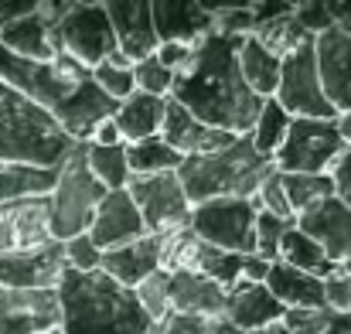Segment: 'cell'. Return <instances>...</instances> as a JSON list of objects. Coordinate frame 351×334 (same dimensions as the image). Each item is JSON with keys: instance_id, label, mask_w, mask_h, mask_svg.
<instances>
[{"instance_id": "cell-1", "label": "cell", "mask_w": 351, "mask_h": 334, "mask_svg": "<svg viewBox=\"0 0 351 334\" xmlns=\"http://www.w3.org/2000/svg\"><path fill=\"white\" fill-rule=\"evenodd\" d=\"M239 45L242 38L222 34H208L202 45H195L188 62L174 72L171 99L212 130L245 136L259 116L263 99L245 86L239 72Z\"/></svg>"}, {"instance_id": "cell-2", "label": "cell", "mask_w": 351, "mask_h": 334, "mask_svg": "<svg viewBox=\"0 0 351 334\" xmlns=\"http://www.w3.org/2000/svg\"><path fill=\"white\" fill-rule=\"evenodd\" d=\"M58 334H147L150 318L143 314L133 290L119 287L103 270L75 273L65 266L58 287Z\"/></svg>"}, {"instance_id": "cell-3", "label": "cell", "mask_w": 351, "mask_h": 334, "mask_svg": "<svg viewBox=\"0 0 351 334\" xmlns=\"http://www.w3.org/2000/svg\"><path fill=\"white\" fill-rule=\"evenodd\" d=\"M273 171H276L273 157H263L245 133V136H235V143H229L226 150H215L205 157H184L178 167V181H181L188 205L195 208L215 198L252 202Z\"/></svg>"}, {"instance_id": "cell-4", "label": "cell", "mask_w": 351, "mask_h": 334, "mask_svg": "<svg viewBox=\"0 0 351 334\" xmlns=\"http://www.w3.org/2000/svg\"><path fill=\"white\" fill-rule=\"evenodd\" d=\"M72 147V136L41 106L0 82V164L62 167Z\"/></svg>"}, {"instance_id": "cell-5", "label": "cell", "mask_w": 351, "mask_h": 334, "mask_svg": "<svg viewBox=\"0 0 351 334\" xmlns=\"http://www.w3.org/2000/svg\"><path fill=\"white\" fill-rule=\"evenodd\" d=\"M106 198V188L93 178L89 164H86V150L82 143L72 147V154L62 160L58 167V181L48 195V228L55 242H69L75 235H86L96 205Z\"/></svg>"}, {"instance_id": "cell-6", "label": "cell", "mask_w": 351, "mask_h": 334, "mask_svg": "<svg viewBox=\"0 0 351 334\" xmlns=\"http://www.w3.org/2000/svg\"><path fill=\"white\" fill-rule=\"evenodd\" d=\"M341 154L345 143L335 119H290V130L273 154V167L280 174H328Z\"/></svg>"}, {"instance_id": "cell-7", "label": "cell", "mask_w": 351, "mask_h": 334, "mask_svg": "<svg viewBox=\"0 0 351 334\" xmlns=\"http://www.w3.org/2000/svg\"><path fill=\"white\" fill-rule=\"evenodd\" d=\"M55 41L58 51L75 58L82 69L93 72L96 65H103L117 51L106 3H69L62 21L55 24Z\"/></svg>"}, {"instance_id": "cell-8", "label": "cell", "mask_w": 351, "mask_h": 334, "mask_svg": "<svg viewBox=\"0 0 351 334\" xmlns=\"http://www.w3.org/2000/svg\"><path fill=\"white\" fill-rule=\"evenodd\" d=\"M188 228L215 249L256 256V208L245 198H215L191 208Z\"/></svg>"}, {"instance_id": "cell-9", "label": "cell", "mask_w": 351, "mask_h": 334, "mask_svg": "<svg viewBox=\"0 0 351 334\" xmlns=\"http://www.w3.org/2000/svg\"><path fill=\"white\" fill-rule=\"evenodd\" d=\"M126 195L136 205L143 228L150 235H167L191 219V205L181 191L178 171L167 174H130L126 181Z\"/></svg>"}, {"instance_id": "cell-10", "label": "cell", "mask_w": 351, "mask_h": 334, "mask_svg": "<svg viewBox=\"0 0 351 334\" xmlns=\"http://www.w3.org/2000/svg\"><path fill=\"white\" fill-rule=\"evenodd\" d=\"M273 99L287 110L290 119H335L338 112L324 99L321 79H317V62H314V41L290 51L280 62V82Z\"/></svg>"}, {"instance_id": "cell-11", "label": "cell", "mask_w": 351, "mask_h": 334, "mask_svg": "<svg viewBox=\"0 0 351 334\" xmlns=\"http://www.w3.org/2000/svg\"><path fill=\"white\" fill-rule=\"evenodd\" d=\"M65 273V246L45 242L27 252L0 256V287L24 290V294H51Z\"/></svg>"}, {"instance_id": "cell-12", "label": "cell", "mask_w": 351, "mask_h": 334, "mask_svg": "<svg viewBox=\"0 0 351 334\" xmlns=\"http://www.w3.org/2000/svg\"><path fill=\"white\" fill-rule=\"evenodd\" d=\"M51 242L48 228V195L17 198L0 205V256L27 252Z\"/></svg>"}, {"instance_id": "cell-13", "label": "cell", "mask_w": 351, "mask_h": 334, "mask_svg": "<svg viewBox=\"0 0 351 334\" xmlns=\"http://www.w3.org/2000/svg\"><path fill=\"white\" fill-rule=\"evenodd\" d=\"M150 21L157 45H184L195 48L212 34V10L208 3L191 0H157L150 3Z\"/></svg>"}, {"instance_id": "cell-14", "label": "cell", "mask_w": 351, "mask_h": 334, "mask_svg": "<svg viewBox=\"0 0 351 334\" xmlns=\"http://www.w3.org/2000/svg\"><path fill=\"white\" fill-rule=\"evenodd\" d=\"M314 62L317 79L324 89V99L335 106V112L351 110V38L338 27L314 38Z\"/></svg>"}, {"instance_id": "cell-15", "label": "cell", "mask_w": 351, "mask_h": 334, "mask_svg": "<svg viewBox=\"0 0 351 334\" xmlns=\"http://www.w3.org/2000/svg\"><path fill=\"white\" fill-rule=\"evenodd\" d=\"M160 140H164L174 154H181V157H205V154L226 150L229 143H235L232 133H222V130L205 126L202 119H195L191 112L184 110L181 103H174L171 96H167V110H164Z\"/></svg>"}, {"instance_id": "cell-16", "label": "cell", "mask_w": 351, "mask_h": 334, "mask_svg": "<svg viewBox=\"0 0 351 334\" xmlns=\"http://www.w3.org/2000/svg\"><path fill=\"white\" fill-rule=\"evenodd\" d=\"M58 328V300L51 294H24L0 287V334H51Z\"/></svg>"}, {"instance_id": "cell-17", "label": "cell", "mask_w": 351, "mask_h": 334, "mask_svg": "<svg viewBox=\"0 0 351 334\" xmlns=\"http://www.w3.org/2000/svg\"><path fill=\"white\" fill-rule=\"evenodd\" d=\"M86 235L93 239V246H96L99 252L117 249V246H126V242H136V239L147 235L143 219H140L136 205L130 202L126 188L106 191V198L96 205V215H93V225H89Z\"/></svg>"}, {"instance_id": "cell-18", "label": "cell", "mask_w": 351, "mask_h": 334, "mask_svg": "<svg viewBox=\"0 0 351 334\" xmlns=\"http://www.w3.org/2000/svg\"><path fill=\"white\" fill-rule=\"evenodd\" d=\"M293 225H297L307 239H314V242L321 246V252H324L335 266L345 259V252L351 249V208L341 205L335 195L324 198V202H317V205H311L307 212H300Z\"/></svg>"}, {"instance_id": "cell-19", "label": "cell", "mask_w": 351, "mask_h": 334, "mask_svg": "<svg viewBox=\"0 0 351 334\" xmlns=\"http://www.w3.org/2000/svg\"><path fill=\"white\" fill-rule=\"evenodd\" d=\"M110 24H113V38H117V51L130 62H143L157 51V34H154V21H150V3L140 0H117L106 3Z\"/></svg>"}, {"instance_id": "cell-20", "label": "cell", "mask_w": 351, "mask_h": 334, "mask_svg": "<svg viewBox=\"0 0 351 334\" xmlns=\"http://www.w3.org/2000/svg\"><path fill=\"white\" fill-rule=\"evenodd\" d=\"M287 314V307L263 287V283H245L239 280L232 290L226 294V311L222 318L239 328V331H266L273 324H280Z\"/></svg>"}, {"instance_id": "cell-21", "label": "cell", "mask_w": 351, "mask_h": 334, "mask_svg": "<svg viewBox=\"0 0 351 334\" xmlns=\"http://www.w3.org/2000/svg\"><path fill=\"white\" fill-rule=\"evenodd\" d=\"M157 266H160V235H150V232L136 242L106 249L99 259V270L126 290L140 287L150 273H157Z\"/></svg>"}, {"instance_id": "cell-22", "label": "cell", "mask_w": 351, "mask_h": 334, "mask_svg": "<svg viewBox=\"0 0 351 334\" xmlns=\"http://www.w3.org/2000/svg\"><path fill=\"white\" fill-rule=\"evenodd\" d=\"M167 300L174 314H191V318H222L226 311V290L191 270L167 273Z\"/></svg>"}, {"instance_id": "cell-23", "label": "cell", "mask_w": 351, "mask_h": 334, "mask_svg": "<svg viewBox=\"0 0 351 334\" xmlns=\"http://www.w3.org/2000/svg\"><path fill=\"white\" fill-rule=\"evenodd\" d=\"M263 287L287 307V311H317L328 307L324 304V280L304 273V270H290L283 263H269Z\"/></svg>"}, {"instance_id": "cell-24", "label": "cell", "mask_w": 351, "mask_h": 334, "mask_svg": "<svg viewBox=\"0 0 351 334\" xmlns=\"http://www.w3.org/2000/svg\"><path fill=\"white\" fill-rule=\"evenodd\" d=\"M164 110H167V99H157V96H147V93H133V96H126L123 103H117L113 123H117L123 143H136V140L160 136Z\"/></svg>"}, {"instance_id": "cell-25", "label": "cell", "mask_w": 351, "mask_h": 334, "mask_svg": "<svg viewBox=\"0 0 351 334\" xmlns=\"http://www.w3.org/2000/svg\"><path fill=\"white\" fill-rule=\"evenodd\" d=\"M235 58H239V72H242L245 86H249L259 99H273L276 82H280V62H283V58L269 55V51H266L256 38H249V34L242 38Z\"/></svg>"}, {"instance_id": "cell-26", "label": "cell", "mask_w": 351, "mask_h": 334, "mask_svg": "<svg viewBox=\"0 0 351 334\" xmlns=\"http://www.w3.org/2000/svg\"><path fill=\"white\" fill-rule=\"evenodd\" d=\"M58 181V167H24V164H0V205L34 195H51Z\"/></svg>"}, {"instance_id": "cell-27", "label": "cell", "mask_w": 351, "mask_h": 334, "mask_svg": "<svg viewBox=\"0 0 351 334\" xmlns=\"http://www.w3.org/2000/svg\"><path fill=\"white\" fill-rule=\"evenodd\" d=\"M276 263H283V266H290V270H304V273H311V276H317V280H324V276L335 273V263H331V259L321 252V246H317L314 239H307L297 225L280 239Z\"/></svg>"}, {"instance_id": "cell-28", "label": "cell", "mask_w": 351, "mask_h": 334, "mask_svg": "<svg viewBox=\"0 0 351 334\" xmlns=\"http://www.w3.org/2000/svg\"><path fill=\"white\" fill-rule=\"evenodd\" d=\"M123 147H126V167H130V174H167V171H178L181 160H184L160 136L123 143Z\"/></svg>"}, {"instance_id": "cell-29", "label": "cell", "mask_w": 351, "mask_h": 334, "mask_svg": "<svg viewBox=\"0 0 351 334\" xmlns=\"http://www.w3.org/2000/svg\"><path fill=\"white\" fill-rule=\"evenodd\" d=\"M249 38H256V41H259L269 55H276V58H287L290 51H297V48H304V45L314 41V38L293 21V14H290V17L266 21V24H256Z\"/></svg>"}, {"instance_id": "cell-30", "label": "cell", "mask_w": 351, "mask_h": 334, "mask_svg": "<svg viewBox=\"0 0 351 334\" xmlns=\"http://www.w3.org/2000/svg\"><path fill=\"white\" fill-rule=\"evenodd\" d=\"M280 188L287 195V205H290L293 219L300 212H307L311 205H317V202L335 195V184H331L328 174H280Z\"/></svg>"}, {"instance_id": "cell-31", "label": "cell", "mask_w": 351, "mask_h": 334, "mask_svg": "<svg viewBox=\"0 0 351 334\" xmlns=\"http://www.w3.org/2000/svg\"><path fill=\"white\" fill-rule=\"evenodd\" d=\"M86 150V164L93 171V178L106 188V191H119L130 181V167H126V147H96V143H82Z\"/></svg>"}, {"instance_id": "cell-32", "label": "cell", "mask_w": 351, "mask_h": 334, "mask_svg": "<svg viewBox=\"0 0 351 334\" xmlns=\"http://www.w3.org/2000/svg\"><path fill=\"white\" fill-rule=\"evenodd\" d=\"M287 130H290L287 110H283L276 99H263L259 116H256V123H252V130H249V140H252V147H256L263 157H273L276 147L283 143Z\"/></svg>"}, {"instance_id": "cell-33", "label": "cell", "mask_w": 351, "mask_h": 334, "mask_svg": "<svg viewBox=\"0 0 351 334\" xmlns=\"http://www.w3.org/2000/svg\"><path fill=\"white\" fill-rule=\"evenodd\" d=\"M198 252H202V239L181 225L167 235H160V273H181V270H195L198 263Z\"/></svg>"}, {"instance_id": "cell-34", "label": "cell", "mask_w": 351, "mask_h": 334, "mask_svg": "<svg viewBox=\"0 0 351 334\" xmlns=\"http://www.w3.org/2000/svg\"><path fill=\"white\" fill-rule=\"evenodd\" d=\"M242 270H245V256H235V252H226V249H215V246L202 242V252H198V263H195L191 273H202L205 280L219 283L229 294L242 280Z\"/></svg>"}, {"instance_id": "cell-35", "label": "cell", "mask_w": 351, "mask_h": 334, "mask_svg": "<svg viewBox=\"0 0 351 334\" xmlns=\"http://www.w3.org/2000/svg\"><path fill=\"white\" fill-rule=\"evenodd\" d=\"M280 324L287 328V334H351V318L331 311V307L287 311Z\"/></svg>"}, {"instance_id": "cell-36", "label": "cell", "mask_w": 351, "mask_h": 334, "mask_svg": "<svg viewBox=\"0 0 351 334\" xmlns=\"http://www.w3.org/2000/svg\"><path fill=\"white\" fill-rule=\"evenodd\" d=\"M133 294H136L143 314L150 318V324H157V321H164V318L171 314V300H167V273H160V270L150 273L140 287H133Z\"/></svg>"}, {"instance_id": "cell-37", "label": "cell", "mask_w": 351, "mask_h": 334, "mask_svg": "<svg viewBox=\"0 0 351 334\" xmlns=\"http://www.w3.org/2000/svg\"><path fill=\"white\" fill-rule=\"evenodd\" d=\"M293 228L290 219H276L269 212H256V256L263 263H276L280 252V239Z\"/></svg>"}, {"instance_id": "cell-38", "label": "cell", "mask_w": 351, "mask_h": 334, "mask_svg": "<svg viewBox=\"0 0 351 334\" xmlns=\"http://www.w3.org/2000/svg\"><path fill=\"white\" fill-rule=\"evenodd\" d=\"M171 82H174V72H167L154 55L133 65V86H136V93L167 99V96H171Z\"/></svg>"}, {"instance_id": "cell-39", "label": "cell", "mask_w": 351, "mask_h": 334, "mask_svg": "<svg viewBox=\"0 0 351 334\" xmlns=\"http://www.w3.org/2000/svg\"><path fill=\"white\" fill-rule=\"evenodd\" d=\"M93 82H96V89H99L106 99H113V103H123L126 96L136 93V86H133V65L117 69V65L103 62V65L93 69Z\"/></svg>"}, {"instance_id": "cell-40", "label": "cell", "mask_w": 351, "mask_h": 334, "mask_svg": "<svg viewBox=\"0 0 351 334\" xmlns=\"http://www.w3.org/2000/svg\"><path fill=\"white\" fill-rule=\"evenodd\" d=\"M212 10V34H222V38H245L252 34L256 21H252V10L249 3H239V7H208Z\"/></svg>"}, {"instance_id": "cell-41", "label": "cell", "mask_w": 351, "mask_h": 334, "mask_svg": "<svg viewBox=\"0 0 351 334\" xmlns=\"http://www.w3.org/2000/svg\"><path fill=\"white\" fill-rule=\"evenodd\" d=\"M252 208H256V212H269V215H276V219L297 222L293 212H290V205H287V195H283V188H280V174H276V171H273V174L263 181V188L256 191Z\"/></svg>"}, {"instance_id": "cell-42", "label": "cell", "mask_w": 351, "mask_h": 334, "mask_svg": "<svg viewBox=\"0 0 351 334\" xmlns=\"http://www.w3.org/2000/svg\"><path fill=\"white\" fill-rule=\"evenodd\" d=\"M62 246H65V266H69V270H75V273H93V270H99L103 252L93 246L89 235H75V239H69V242H62Z\"/></svg>"}, {"instance_id": "cell-43", "label": "cell", "mask_w": 351, "mask_h": 334, "mask_svg": "<svg viewBox=\"0 0 351 334\" xmlns=\"http://www.w3.org/2000/svg\"><path fill=\"white\" fill-rule=\"evenodd\" d=\"M293 21H297L311 38H317V34H324V31L335 27L328 3H293Z\"/></svg>"}, {"instance_id": "cell-44", "label": "cell", "mask_w": 351, "mask_h": 334, "mask_svg": "<svg viewBox=\"0 0 351 334\" xmlns=\"http://www.w3.org/2000/svg\"><path fill=\"white\" fill-rule=\"evenodd\" d=\"M208 324L212 318H191V314H167L164 321L150 324L147 334H208Z\"/></svg>"}, {"instance_id": "cell-45", "label": "cell", "mask_w": 351, "mask_h": 334, "mask_svg": "<svg viewBox=\"0 0 351 334\" xmlns=\"http://www.w3.org/2000/svg\"><path fill=\"white\" fill-rule=\"evenodd\" d=\"M324 304L338 314H348L351 311V276L335 270L331 276H324Z\"/></svg>"}, {"instance_id": "cell-46", "label": "cell", "mask_w": 351, "mask_h": 334, "mask_svg": "<svg viewBox=\"0 0 351 334\" xmlns=\"http://www.w3.org/2000/svg\"><path fill=\"white\" fill-rule=\"evenodd\" d=\"M328 178H331V184H335V198L351 208V150H345V154L331 164Z\"/></svg>"}, {"instance_id": "cell-47", "label": "cell", "mask_w": 351, "mask_h": 334, "mask_svg": "<svg viewBox=\"0 0 351 334\" xmlns=\"http://www.w3.org/2000/svg\"><path fill=\"white\" fill-rule=\"evenodd\" d=\"M34 7L38 3H31V0H0V27H7V24L34 14Z\"/></svg>"}, {"instance_id": "cell-48", "label": "cell", "mask_w": 351, "mask_h": 334, "mask_svg": "<svg viewBox=\"0 0 351 334\" xmlns=\"http://www.w3.org/2000/svg\"><path fill=\"white\" fill-rule=\"evenodd\" d=\"M86 143H96V147H119L123 136H119V130H117L113 119H103V123H96V130H93V136H89Z\"/></svg>"}, {"instance_id": "cell-49", "label": "cell", "mask_w": 351, "mask_h": 334, "mask_svg": "<svg viewBox=\"0 0 351 334\" xmlns=\"http://www.w3.org/2000/svg\"><path fill=\"white\" fill-rule=\"evenodd\" d=\"M328 7H331V21H335V27L351 38V0H345V3H328Z\"/></svg>"}, {"instance_id": "cell-50", "label": "cell", "mask_w": 351, "mask_h": 334, "mask_svg": "<svg viewBox=\"0 0 351 334\" xmlns=\"http://www.w3.org/2000/svg\"><path fill=\"white\" fill-rule=\"evenodd\" d=\"M335 130H338V136H341L345 150H351V110L348 112H338V116H335Z\"/></svg>"}, {"instance_id": "cell-51", "label": "cell", "mask_w": 351, "mask_h": 334, "mask_svg": "<svg viewBox=\"0 0 351 334\" xmlns=\"http://www.w3.org/2000/svg\"><path fill=\"white\" fill-rule=\"evenodd\" d=\"M208 334H242L239 328H232L226 318H212V324H208Z\"/></svg>"}, {"instance_id": "cell-52", "label": "cell", "mask_w": 351, "mask_h": 334, "mask_svg": "<svg viewBox=\"0 0 351 334\" xmlns=\"http://www.w3.org/2000/svg\"><path fill=\"white\" fill-rule=\"evenodd\" d=\"M266 334H287V328L283 324H273V328H266Z\"/></svg>"}, {"instance_id": "cell-53", "label": "cell", "mask_w": 351, "mask_h": 334, "mask_svg": "<svg viewBox=\"0 0 351 334\" xmlns=\"http://www.w3.org/2000/svg\"><path fill=\"white\" fill-rule=\"evenodd\" d=\"M242 334H266V331H242Z\"/></svg>"}, {"instance_id": "cell-54", "label": "cell", "mask_w": 351, "mask_h": 334, "mask_svg": "<svg viewBox=\"0 0 351 334\" xmlns=\"http://www.w3.org/2000/svg\"><path fill=\"white\" fill-rule=\"evenodd\" d=\"M51 334H58V328H55V331H51Z\"/></svg>"}, {"instance_id": "cell-55", "label": "cell", "mask_w": 351, "mask_h": 334, "mask_svg": "<svg viewBox=\"0 0 351 334\" xmlns=\"http://www.w3.org/2000/svg\"><path fill=\"white\" fill-rule=\"evenodd\" d=\"M348 318H351V311H348Z\"/></svg>"}]
</instances>
